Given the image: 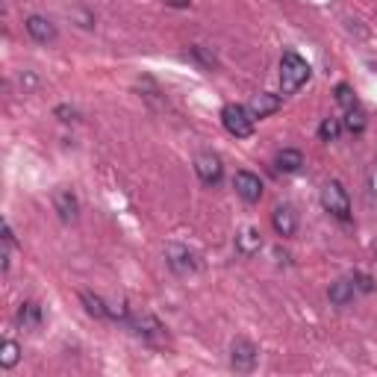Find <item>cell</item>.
I'll use <instances>...</instances> for the list:
<instances>
[{
	"mask_svg": "<svg viewBox=\"0 0 377 377\" xmlns=\"http://www.w3.org/2000/svg\"><path fill=\"white\" fill-rule=\"evenodd\" d=\"M313 74V68L310 62L298 57L295 50H286L283 53V59H280V86H283V95H295L298 88L310 80Z\"/></svg>",
	"mask_w": 377,
	"mask_h": 377,
	"instance_id": "6da1fadb",
	"label": "cell"
},
{
	"mask_svg": "<svg viewBox=\"0 0 377 377\" xmlns=\"http://www.w3.org/2000/svg\"><path fill=\"white\" fill-rule=\"evenodd\" d=\"M221 124L230 136L236 139H248L254 136V127H257V115L250 112V106H242V103H227L221 110Z\"/></svg>",
	"mask_w": 377,
	"mask_h": 377,
	"instance_id": "7a4b0ae2",
	"label": "cell"
},
{
	"mask_svg": "<svg viewBox=\"0 0 377 377\" xmlns=\"http://www.w3.org/2000/svg\"><path fill=\"white\" fill-rule=\"evenodd\" d=\"M321 207H325V212H330L336 221H351V197L339 180H330L321 186Z\"/></svg>",
	"mask_w": 377,
	"mask_h": 377,
	"instance_id": "3957f363",
	"label": "cell"
},
{
	"mask_svg": "<svg viewBox=\"0 0 377 377\" xmlns=\"http://www.w3.org/2000/svg\"><path fill=\"white\" fill-rule=\"evenodd\" d=\"M166 262H168V268L177 274V277H189V274H195L197 272V254L195 250H189L186 245H180V242H171L168 248H166Z\"/></svg>",
	"mask_w": 377,
	"mask_h": 377,
	"instance_id": "277c9868",
	"label": "cell"
},
{
	"mask_svg": "<svg viewBox=\"0 0 377 377\" xmlns=\"http://www.w3.org/2000/svg\"><path fill=\"white\" fill-rule=\"evenodd\" d=\"M195 174L204 186H219L221 177H224V166H221V156L212 153V151H201L195 156Z\"/></svg>",
	"mask_w": 377,
	"mask_h": 377,
	"instance_id": "5b68a950",
	"label": "cell"
},
{
	"mask_svg": "<svg viewBox=\"0 0 377 377\" xmlns=\"http://www.w3.org/2000/svg\"><path fill=\"white\" fill-rule=\"evenodd\" d=\"M257 360H260V348L250 342V339H236V342L230 345V366L248 374L257 369Z\"/></svg>",
	"mask_w": 377,
	"mask_h": 377,
	"instance_id": "8992f818",
	"label": "cell"
},
{
	"mask_svg": "<svg viewBox=\"0 0 377 377\" xmlns=\"http://www.w3.org/2000/svg\"><path fill=\"white\" fill-rule=\"evenodd\" d=\"M24 30H27V35L35 45H53L59 39L57 24H53L50 18H45V15H27L24 18Z\"/></svg>",
	"mask_w": 377,
	"mask_h": 377,
	"instance_id": "52a82bcc",
	"label": "cell"
},
{
	"mask_svg": "<svg viewBox=\"0 0 377 377\" xmlns=\"http://www.w3.org/2000/svg\"><path fill=\"white\" fill-rule=\"evenodd\" d=\"M53 209H57L59 221L74 224L80 219V197H77V192L68 189V186L57 189V192H53Z\"/></svg>",
	"mask_w": 377,
	"mask_h": 377,
	"instance_id": "ba28073f",
	"label": "cell"
},
{
	"mask_svg": "<svg viewBox=\"0 0 377 377\" xmlns=\"http://www.w3.org/2000/svg\"><path fill=\"white\" fill-rule=\"evenodd\" d=\"M233 189L245 204H260L262 201V180L254 171H236L233 177Z\"/></svg>",
	"mask_w": 377,
	"mask_h": 377,
	"instance_id": "9c48e42d",
	"label": "cell"
},
{
	"mask_svg": "<svg viewBox=\"0 0 377 377\" xmlns=\"http://www.w3.org/2000/svg\"><path fill=\"white\" fill-rule=\"evenodd\" d=\"M130 327L136 330V336L145 339V342H163V339H166L163 321H159L156 315H151V313H141V315L130 318Z\"/></svg>",
	"mask_w": 377,
	"mask_h": 377,
	"instance_id": "30bf717a",
	"label": "cell"
},
{
	"mask_svg": "<svg viewBox=\"0 0 377 377\" xmlns=\"http://www.w3.org/2000/svg\"><path fill=\"white\" fill-rule=\"evenodd\" d=\"M272 227H274V233L280 239H292L298 233V212H295V207H289V204L277 207L272 212Z\"/></svg>",
	"mask_w": 377,
	"mask_h": 377,
	"instance_id": "8fae6325",
	"label": "cell"
},
{
	"mask_svg": "<svg viewBox=\"0 0 377 377\" xmlns=\"http://www.w3.org/2000/svg\"><path fill=\"white\" fill-rule=\"evenodd\" d=\"M260 250H262V233L257 227H242L236 233V254L248 260V257H257Z\"/></svg>",
	"mask_w": 377,
	"mask_h": 377,
	"instance_id": "7c38bea8",
	"label": "cell"
},
{
	"mask_svg": "<svg viewBox=\"0 0 377 377\" xmlns=\"http://www.w3.org/2000/svg\"><path fill=\"white\" fill-rule=\"evenodd\" d=\"M42 321H45V313H42L39 301H24L21 307H18V325L24 330H39Z\"/></svg>",
	"mask_w": 377,
	"mask_h": 377,
	"instance_id": "4fadbf2b",
	"label": "cell"
},
{
	"mask_svg": "<svg viewBox=\"0 0 377 377\" xmlns=\"http://www.w3.org/2000/svg\"><path fill=\"white\" fill-rule=\"evenodd\" d=\"M327 298H330V303H333V307H351V303H354V298H356V289H354L351 277H342V280L330 283Z\"/></svg>",
	"mask_w": 377,
	"mask_h": 377,
	"instance_id": "5bb4252c",
	"label": "cell"
},
{
	"mask_svg": "<svg viewBox=\"0 0 377 377\" xmlns=\"http://www.w3.org/2000/svg\"><path fill=\"white\" fill-rule=\"evenodd\" d=\"M280 106H283V98L280 95L262 92V95H257L254 100H250V112H254L257 118H268V115H274Z\"/></svg>",
	"mask_w": 377,
	"mask_h": 377,
	"instance_id": "9a60e30c",
	"label": "cell"
},
{
	"mask_svg": "<svg viewBox=\"0 0 377 377\" xmlns=\"http://www.w3.org/2000/svg\"><path fill=\"white\" fill-rule=\"evenodd\" d=\"M277 171H283V174H295V171H301L303 168V153L298 151V148H283L280 153H277Z\"/></svg>",
	"mask_w": 377,
	"mask_h": 377,
	"instance_id": "2e32d148",
	"label": "cell"
},
{
	"mask_svg": "<svg viewBox=\"0 0 377 377\" xmlns=\"http://www.w3.org/2000/svg\"><path fill=\"white\" fill-rule=\"evenodd\" d=\"M342 127H345L348 133H354V136H360V133L369 127V115L360 110V103H356V106H351V110H345Z\"/></svg>",
	"mask_w": 377,
	"mask_h": 377,
	"instance_id": "e0dca14e",
	"label": "cell"
},
{
	"mask_svg": "<svg viewBox=\"0 0 377 377\" xmlns=\"http://www.w3.org/2000/svg\"><path fill=\"white\" fill-rule=\"evenodd\" d=\"M21 363V345L15 342V339H4V345H0V369H15Z\"/></svg>",
	"mask_w": 377,
	"mask_h": 377,
	"instance_id": "ac0fdd59",
	"label": "cell"
},
{
	"mask_svg": "<svg viewBox=\"0 0 377 377\" xmlns=\"http://www.w3.org/2000/svg\"><path fill=\"white\" fill-rule=\"evenodd\" d=\"M80 301L86 303V313H88V315H95V318H110V303H106L100 295H95V292H83Z\"/></svg>",
	"mask_w": 377,
	"mask_h": 377,
	"instance_id": "d6986e66",
	"label": "cell"
},
{
	"mask_svg": "<svg viewBox=\"0 0 377 377\" xmlns=\"http://www.w3.org/2000/svg\"><path fill=\"white\" fill-rule=\"evenodd\" d=\"M339 133H342V121H339V118H325L318 124V139L321 141H336Z\"/></svg>",
	"mask_w": 377,
	"mask_h": 377,
	"instance_id": "ffe728a7",
	"label": "cell"
},
{
	"mask_svg": "<svg viewBox=\"0 0 377 377\" xmlns=\"http://www.w3.org/2000/svg\"><path fill=\"white\" fill-rule=\"evenodd\" d=\"M189 57H192L197 65H201V68H207V71H212L215 65H219V59H215L212 53H209L207 47H201V45H192V47H189Z\"/></svg>",
	"mask_w": 377,
	"mask_h": 377,
	"instance_id": "44dd1931",
	"label": "cell"
},
{
	"mask_svg": "<svg viewBox=\"0 0 377 377\" xmlns=\"http://www.w3.org/2000/svg\"><path fill=\"white\" fill-rule=\"evenodd\" d=\"M351 283H354L356 295H371V292H374V277L366 274V272H354V274H351Z\"/></svg>",
	"mask_w": 377,
	"mask_h": 377,
	"instance_id": "7402d4cb",
	"label": "cell"
},
{
	"mask_svg": "<svg viewBox=\"0 0 377 377\" xmlns=\"http://www.w3.org/2000/svg\"><path fill=\"white\" fill-rule=\"evenodd\" d=\"M336 103L342 106V110H351V106H356V95H354V88L348 83H339L336 86Z\"/></svg>",
	"mask_w": 377,
	"mask_h": 377,
	"instance_id": "603a6c76",
	"label": "cell"
},
{
	"mask_svg": "<svg viewBox=\"0 0 377 377\" xmlns=\"http://www.w3.org/2000/svg\"><path fill=\"white\" fill-rule=\"evenodd\" d=\"M53 115H57L59 121H65V124H71V121H80V112L74 110V106H57V110H53Z\"/></svg>",
	"mask_w": 377,
	"mask_h": 377,
	"instance_id": "cb8c5ba5",
	"label": "cell"
},
{
	"mask_svg": "<svg viewBox=\"0 0 377 377\" xmlns=\"http://www.w3.org/2000/svg\"><path fill=\"white\" fill-rule=\"evenodd\" d=\"M168 6H174V9H189L192 6V0H166Z\"/></svg>",
	"mask_w": 377,
	"mask_h": 377,
	"instance_id": "d4e9b609",
	"label": "cell"
},
{
	"mask_svg": "<svg viewBox=\"0 0 377 377\" xmlns=\"http://www.w3.org/2000/svg\"><path fill=\"white\" fill-rule=\"evenodd\" d=\"M21 83H24V88H33L39 80H35V74H21Z\"/></svg>",
	"mask_w": 377,
	"mask_h": 377,
	"instance_id": "484cf974",
	"label": "cell"
},
{
	"mask_svg": "<svg viewBox=\"0 0 377 377\" xmlns=\"http://www.w3.org/2000/svg\"><path fill=\"white\" fill-rule=\"evenodd\" d=\"M371 192L377 197V163H374V171H371Z\"/></svg>",
	"mask_w": 377,
	"mask_h": 377,
	"instance_id": "4316f807",
	"label": "cell"
},
{
	"mask_svg": "<svg viewBox=\"0 0 377 377\" xmlns=\"http://www.w3.org/2000/svg\"><path fill=\"white\" fill-rule=\"evenodd\" d=\"M374 257H377V248H374Z\"/></svg>",
	"mask_w": 377,
	"mask_h": 377,
	"instance_id": "83f0119b",
	"label": "cell"
}]
</instances>
